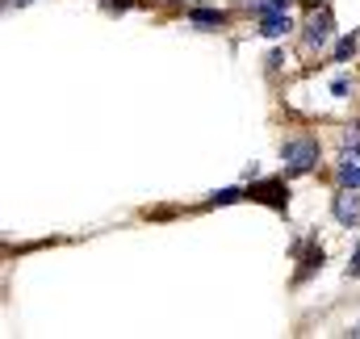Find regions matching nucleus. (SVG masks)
Wrapping results in <instances>:
<instances>
[{
    "instance_id": "4",
    "label": "nucleus",
    "mask_w": 360,
    "mask_h": 339,
    "mask_svg": "<svg viewBox=\"0 0 360 339\" xmlns=\"http://www.w3.org/2000/svg\"><path fill=\"white\" fill-rule=\"evenodd\" d=\"M331 214H335V222L356 226V222H360V197H356V188H340V193H335V201H331Z\"/></svg>"
},
{
    "instance_id": "6",
    "label": "nucleus",
    "mask_w": 360,
    "mask_h": 339,
    "mask_svg": "<svg viewBox=\"0 0 360 339\" xmlns=\"http://www.w3.org/2000/svg\"><path fill=\"white\" fill-rule=\"evenodd\" d=\"M289 30H293L289 13H264V17H260V34H264V38H285Z\"/></svg>"
},
{
    "instance_id": "10",
    "label": "nucleus",
    "mask_w": 360,
    "mask_h": 339,
    "mask_svg": "<svg viewBox=\"0 0 360 339\" xmlns=\"http://www.w3.org/2000/svg\"><path fill=\"white\" fill-rule=\"evenodd\" d=\"M235 201H243V188H222L210 197V205H235Z\"/></svg>"
},
{
    "instance_id": "14",
    "label": "nucleus",
    "mask_w": 360,
    "mask_h": 339,
    "mask_svg": "<svg viewBox=\"0 0 360 339\" xmlns=\"http://www.w3.org/2000/svg\"><path fill=\"white\" fill-rule=\"evenodd\" d=\"M348 335H356V339H360V323H356V327H352V331H348Z\"/></svg>"
},
{
    "instance_id": "3",
    "label": "nucleus",
    "mask_w": 360,
    "mask_h": 339,
    "mask_svg": "<svg viewBox=\"0 0 360 339\" xmlns=\"http://www.w3.org/2000/svg\"><path fill=\"white\" fill-rule=\"evenodd\" d=\"M340 184L344 188H360V139H348V147H344V155H340Z\"/></svg>"
},
{
    "instance_id": "7",
    "label": "nucleus",
    "mask_w": 360,
    "mask_h": 339,
    "mask_svg": "<svg viewBox=\"0 0 360 339\" xmlns=\"http://www.w3.org/2000/svg\"><path fill=\"white\" fill-rule=\"evenodd\" d=\"M188 21L201 30H218V25H226V13L222 8H188Z\"/></svg>"
},
{
    "instance_id": "9",
    "label": "nucleus",
    "mask_w": 360,
    "mask_h": 339,
    "mask_svg": "<svg viewBox=\"0 0 360 339\" xmlns=\"http://www.w3.org/2000/svg\"><path fill=\"white\" fill-rule=\"evenodd\" d=\"M352 55H356V34H352V38H340V42H335V63H348Z\"/></svg>"
},
{
    "instance_id": "5",
    "label": "nucleus",
    "mask_w": 360,
    "mask_h": 339,
    "mask_svg": "<svg viewBox=\"0 0 360 339\" xmlns=\"http://www.w3.org/2000/svg\"><path fill=\"white\" fill-rule=\"evenodd\" d=\"M248 197H252V201H264L272 210H285V205H289V188H285L281 180H264V184L248 188Z\"/></svg>"
},
{
    "instance_id": "11",
    "label": "nucleus",
    "mask_w": 360,
    "mask_h": 339,
    "mask_svg": "<svg viewBox=\"0 0 360 339\" xmlns=\"http://www.w3.org/2000/svg\"><path fill=\"white\" fill-rule=\"evenodd\" d=\"M348 276H360V252L352 255V264H348Z\"/></svg>"
},
{
    "instance_id": "2",
    "label": "nucleus",
    "mask_w": 360,
    "mask_h": 339,
    "mask_svg": "<svg viewBox=\"0 0 360 339\" xmlns=\"http://www.w3.org/2000/svg\"><path fill=\"white\" fill-rule=\"evenodd\" d=\"M331 30H335L331 13H327V8H310V17H306V25H302V42H306L310 51H319V46L331 42Z\"/></svg>"
},
{
    "instance_id": "12",
    "label": "nucleus",
    "mask_w": 360,
    "mask_h": 339,
    "mask_svg": "<svg viewBox=\"0 0 360 339\" xmlns=\"http://www.w3.org/2000/svg\"><path fill=\"white\" fill-rule=\"evenodd\" d=\"M134 0H109V8H130Z\"/></svg>"
},
{
    "instance_id": "8",
    "label": "nucleus",
    "mask_w": 360,
    "mask_h": 339,
    "mask_svg": "<svg viewBox=\"0 0 360 339\" xmlns=\"http://www.w3.org/2000/svg\"><path fill=\"white\" fill-rule=\"evenodd\" d=\"M289 4H293V0H248V8H256L260 17H264V13H285Z\"/></svg>"
},
{
    "instance_id": "1",
    "label": "nucleus",
    "mask_w": 360,
    "mask_h": 339,
    "mask_svg": "<svg viewBox=\"0 0 360 339\" xmlns=\"http://www.w3.org/2000/svg\"><path fill=\"white\" fill-rule=\"evenodd\" d=\"M281 160H285V168L293 172V176H302V172H310L319 164V143L306 139V134L285 139V143H281Z\"/></svg>"
},
{
    "instance_id": "13",
    "label": "nucleus",
    "mask_w": 360,
    "mask_h": 339,
    "mask_svg": "<svg viewBox=\"0 0 360 339\" xmlns=\"http://www.w3.org/2000/svg\"><path fill=\"white\" fill-rule=\"evenodd\" d=\"M4 4H8V8H13V4H30V0H4Z\"/></svg>"
}]
</instances>
